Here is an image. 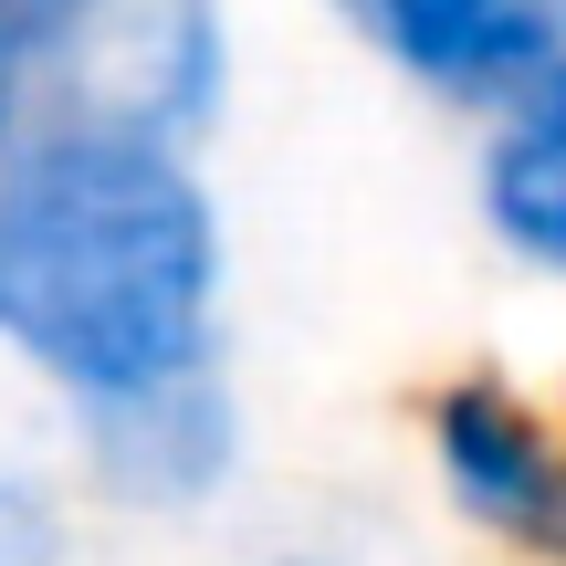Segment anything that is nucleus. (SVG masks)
I'll list each match as a JSON object with an SVG mask.
<instances>
[{
  "label": "nucleus",
  "mask_w": 566,
  "mask_h": 566,
  "mask_svg": "<svg viewBox=\"0 0 566 566\" xmlns=\"http://www.w3.org/2000/svg\"><path fill=\"white\" fill-rule=\"evenodd\" d=\"M231 0H95L63 74V126L210 147V126L231 116Z\"/></svg>",
  "instance_id": "nucleus-2"
},
{
  "label": "nucleus",
  "mask_w": 566,
  "mask_h": 566,
  "mask_svg": "<svg viewBox=\"0 0 566 566\" xmlns=\"http://www.w3.org/2000/svg\"><path fill=\"white\" fill-rule=\"evenodd\" d=\"M263 566H367V556H357V546H336V535H283Z\"/></svg>",
  "instance_id": "nucleus-9"
},
{
  "label": "nucleus",
  "mask_w": 566,
  "mask_h": 566,
  "mask_svg": "<svg viewBox=\"0 0 566 566\" xmlns=\"http://www.w3.org/2000/svg\"><path fill=\"white\" fill-rule=\"evenodd\" d=\"M472 221L493 231V252L514 273L566 283V63L514 116L483 126V147H472Z\"/></svg>",
  "instance_id": "nucleus-6"
},
{
  "label": "nucleus",
  "mask_w": 566,
  "mask_h": 566,
  "mask_svg": "<svg viewBox=\"0 0 566 566\" xmlns=\"http://www.w3.org/2000/svg\"><path fill=\"white\" fill-rule=\"evenodd\" d=\"M420 472H430V493H441L451 525L493 535V546H514V556H546V525L566 504V420L535 399V388L472 367V378L430 388Z\"/></svg>",
  "instance_id": "nucleus-4"
},
{
  "label": "nucleus",
  "mask_w": 566,
  "mask_h": 566,
  "mask_svg": "<svg viewBox=\"0 0 566 566\" xmlns=\"http://www.w3.org/2000/svg\"><path fill=\"white\" fill-rule=\"evenodd\" d=\"M95 0H0V168L63 126V74Z\"/></svg>",
  "instance_id": "nucleus-7"
},
{
  "label": "nucleus",
  "mask_w": 566,
  "mask_h": 566,
  "mask_svg": "<svg viewBox=\"0 0 566 566\" xmlns=\"http://www.w3.org/2000/svg\"><path fill=\"white\" fill-rule=\"evenodd\" d=\"M63 493L0 441V566H63Z\"/></svg>",
  "instance_id": "nucleus-8"
},
{
  "label": "nucleus",
  "mask_w": 566,
  "mask_h": 566,
  "mask_svg": "<svg viewBox=\"0 0 566 566\" xmlns=\"http://www.w3.org/2000/svg\"><path fill=\"white\" fill-rule=\"evenodd\" d=\"M378 74H399L420 105L462 116L483 137L493 116L535 95L566 63V11L556 0H315Z\"/></svg>",
  "instance_id": "nucleus-3"
},
{
  "label": "nucleus",
  "mask_w": 566,
  "mask_h": 566,
  "mask_svg": "<svg viewBox=\"0 0 566 566\" xmlns=\"http://www.w3.org/2000/svg\"><path fill=\"white\" fill-rule=\"evenodd\" d=\"M0 367L63 420L231 378V221L200 147L53 126L0 168Z\"/></svg>",
  "instance_id": "nucleus-1"
},
{
  "label": "nucleus",
  "mask_w": 566,
  "mask_h": 566,
  "mask_svg": "<svg viewBox=\"0 0 566 566\" xmlns=\"http://www.w3.org/2000/svg\"><path fill=\"white\" fill-rule=\"evenodd\" d=\"M546 566H566V504H556V525H546Z\"/></svg>",
  "instance_id": "nucleus-10"
},
{
  "label": "nucleus",
  "mask_w": 566,
  "mask_h": 566,
  "mask_svg": "<svg viewBox=\"0 0 566 566\" xmlns=\"http://www.w3.org/2000/svg\"><path fill=\"white\" fill-rule=\"evenodd\" d=\"M63 451H74V483L95 504L137 514V525H189L252 472V409H242V378H189L158 399L63 420Z\"/></svg>",
  "instance_id": "nucleus-5"
}]
</instances>
